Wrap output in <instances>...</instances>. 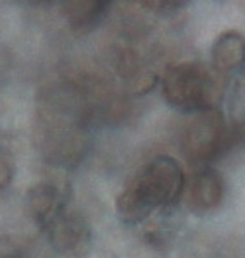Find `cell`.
<instances>
[{
	"instance_id": "1",
	"label": "cell",
	"mask_w": 245,
	"mask_h": 258,
	"mask_svg": "<svg viewBox=\"0 0 245 258\" xmlns=\"http://www.w3.org/2000/svg\"><path fill=\"white\" fill-rule=\"evenodd\" d=\"M185 176L171 157H156L145 164L124 186L116 202L123 222L138 224L163 207L173 205L181 195Z\"/></svg>"
},
{
	"instance_id": "2",
	"label": "cell",
	"mask_w": 245,
	"mask_h": 258,
	"mask_svg": "<svg viewBox=\"0 0 245 258\" xmlns=\"http://www.w3.org/2000/svg\"><path fill=\"white\" fill-rule=\"evenodd\" d=\"M221 95V74L204 62H181L164 74L163 97L176 110L201 114L218 109Z\"/></svg>"
},
{
	"instance_id": "3",
	"label": "cell",
	"mask_w": 245,
	"mask_h": 258,
	"mask_svg": "<svg viewBox=\"0 0 245 258\" xmlns=\"http://www.w3.org/2000/svg\"><path fill=\"white\" fill-rule=\"evenodd\" d=\"M226 140V124L219 109L206 110L190 120L181 135V148L188 159L211 160L219 153Z\"/></svg>"
},
{
	"instance_id": "4",
	"label": "cell",
	"mask_w": 245,
	"mask_h": 258,
	"mask_svg": "<svg viewBox=\"0 0 245 258\" xmlns=\"http://www.w3.org/2000/svg\"><path fill=\"white\" fill-rule=\"evenodd\" d=\"M223 177L218 170L204 169L195 174L192 186L188 189V207L195 214H206L218 209L223 202Z\"/></svg>"
},
{
	"instance_id": "5",
	"label": "cell",
	"mask_w": 245,
	"mask_h": 258,
	"mask_svg": "<svg viewBox=\"0 0 245 258\" xmlns=\"http://www.w3.org/2000/svg\"><path fill=\"white\" fill-rule=\"evenodd\" d=\"M245 64V38L236 31H225L213 45V68L219 74L233 73Z\"/></svg>"
},
{
	"instance_id": "6",
	"label": "cell",
	"mask_w": 245,
	"mask_h": 258,
	"mask_svg": "<svg viewBox=\"0 0 245 258\" xmlns=\"http://www.w3.org/2000/svg\"><path fill=\"white\" fill-rule=\"evenodd\" d=\"M111 4L104 0H83V2L64 4L66 18L74 31L86 33L101 23Z\"/></svg>"
},
{
	"instance_id": "7",
	"label": "cell",
	"mask_w": 245,
	"mask_h": 258,
	"mask_svg": "<svg viewBox=\"0 0 245 258\" xmlns=\"http://www.w3.org/2000/svg\"><path fill=\"white\" fill-rule=\"evenodd\" d=\"M52 234L56 246L62 251H73V249H80L85 246L88 234L83 229V224L69 217H61L57 215L56 222H52Z\"/></svg>"
},
{
	"instance_id": "8",
	"label": "cell",
	"mask_w": 245,
	"mask_h": 258,
	"mask_svg": "<svg viewBox=\"0 0 245 258\" xmlns=\"http://www.w3.org/2000/svg\"><path fill=\"white\" fill-rule=\"evenodd\" d=\"M57 193L56 188L48 184L38 186V189L31 193V209L35 210L36 217L48 220V217H57Z\"/></svg>"
},
{
	"instance_id": "9",
	"label": "cell",
	"mask_w": 245,
	"mask_h": 258,
	"mask_svg": "<svg viewBox=\"0 0 245 258\" xmlns=\"http://www.w3.org/2000/svg\"><path fill=\"white\" fill-rule=\"evenodd\" d=\"M9 179H11L9 165H7L6 162L0 160V188H2V186H6L7 182H9Z\"/></svg>"
}]
</instances>
